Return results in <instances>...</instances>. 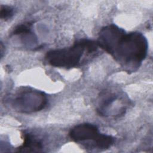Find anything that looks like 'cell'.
Listing matches in <instances>:
<instances>
[{
	"label": "cell",
	"instance_id": "obj_1",
	"mask_svg": "<svg viewBox=\"0 0 153 153\" xmlns=\"http://www.w3.org/2000/svg\"><path fill=\"white\" fill-rule=\"evenodd\" d=\"M96 42L128 72L137 70L148 53V41L142 33H126L114 24L101 29Z\"/></svg>",
	"mask_w": 153,
	"mask_h": 153
},
{
	"label": "cell",
	"instance_id": "obj_2",
	"mask_svg": "<svg viewBox=\"0 0 153 153\" xmlns=\"http://www.w3.org/2000/svg\"><path fill=\"white\" fill-rule=\"evenodd\" d=\"M98 47L97 42L92 40L80 39L69 47L48 51L45 59L52 66L71 69L79 66L84 56L94 54Z\"/></svg>",
	"mask_w": 153,
	"mask_h": 153
},
{
	"label": "cell",
	"instance_id": "obj_3",
	"mask_svg": "<svg viewBox=\"0 0 153 153\" xmlns=\"http://www.w3.org/2000/svg\"><path fill=\"white\" fill-rule=\"evenodd\" d=\"M6 103L16 112L30 114L43 109L47 105L46 94L30 87H22L5 99Z\"/></svg>",
	"mask_w": 153,
	"mask_h": 153
},
{
	"label": "cell",
	"instance_id": "obj_4",
	"mask_svg": "<svg viewBox=\"0 0 153 153\" xmlns=\"http://www.w3.org/2000/svg\"><path fill=\"white\" fill-rule=\"evenodd\" d=\"M71 139L82 144L86 148L106 149L115 142L114 137L100 133L97 126L90 123H82L74 126L69 133Z\"/></svg>",
	"mask_w": 153,
	"mask_h": 153
},
{
	"label": "cell",
	"instance_id": "obj_5",
	"mask_svg": "<svg viewBox=\"0 0 153 153\" xmlns=\"http://www.w3.org/2000/svg\"><path fill=\"white\" fill-rule=\"evenodd\" d=\"M123 97L118 93L113 91H106L101 93L97 107V113L102 116H117L124 114L117 107L126 111V106L123 105L125 103Z\"/></svg>",
	"mask_w": 153,
	"mask_h": 153
},
{
	"label": "cell",
	"instance_id": "obj_6",
	"mask_svg": "<svg viewBox=\"0 0 153 153\" xmlns=\"http://www.w3.org/2000/svg\"><path fill=\"white\" fill-rule=\"evenodd\" d=\"M23 145L17 149L18 152H41L44 147L42 141L35 135L24 132Z\"/></svg>",
	"mask_w": 153,
	"mask_h": 153
},
{
	"label": "cell",
	"instance_id": "obj_7",
	"mask_svg": "<svg viewBox=\"0 0 153 153\" xmlns=\"http://www.w3.org/2000/svg\"><path fill=\"white\" fill-rule=\"evenodd\" d=\"M14 14V9L8 5H1L0 10L1 19L3 20H8L10 19Z\"/></svg>",
	"mask_w": 153,
	"mask_h": 153
}]
</instances>
